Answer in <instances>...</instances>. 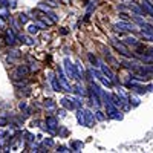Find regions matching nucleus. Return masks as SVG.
Segmentation results:
<instances>
[{
  "mask_svg": "<svg viewBox=\"0 0 153 153\" xmlns=\"http://www.w3.org/2000/svg\"><path fill=\"white\" fill-rule=\"evenodd\" d=\"M106 113H107V117L112 118V120H117V121H121L123 120V113L118 110V107L115 106L113 103L106 104Z\"/></svg>",
  "mask_w": 153,
  "mask_h": 153,
  "instance_id": "nucleus-1",
  "label": "nucleus"
},
{
  "mask_svg": "<svg viewBox=\"0 0 153 153\" xmlns=\"http://www.w3.org/2000/svg\"><path fill=\"white\" fill-rule=\"evenodd\" d=\"M29 76V68L26 65H22L17 66V69L12 72V80H17V78H28Z\"/></svg>",
  "mask_w": 153,
  "mask_h": 153,
  "instance_id": "nucleus-2",
  "label": "nucleus"
},
{
  "mask_svg": "<svg viewBox=\"0 0 153 153\" xmlns=\"http://www.w3.org/2000/svg\"><path fill=\"white\" fill-rule=\"evenodd\" d=\"M115 31L120 32V34H123V32H133L135 31V26H133V25H130L129 22L123 20V22L115 25Z\"/></svg>",
  "mask_w": 153,
  "mask_h": 153,
  "instance_id": "nucleus-3",
  "label": "nucleus"
},
{
  "mask_svg": "<svg viewBox=\"0 0 153 153\" xmlns=\"http://www.w3.org/2000/svg\"><path fill=\"white\" fill-rule=\"evenodd\" d=\"M65 69H66V74H68V78H76L78 80V74H76L75 65L69 58H65Z\"/></svg>",
  "mask_w": 153,
  "mask_h": 153,
  "instance_id": "nucleus-4",
  "label": "nucleus"
},
{
  "mask_svg": "<svg viewBox=\"0 0 153 153\" xmlns=\"http://www.w3.org/2000/svg\"><path fill=\"white\" fill-rule=\"evenodd\" d=\"M57 78H58V81H60L61 91H65V92H72V87H71V84L68 83V76L63 75L61 69H58V71H57Z\"/></svg>",
  "mask_w": 153,
  "mask_h": 153,
  "instance_id": "nucleus-5",
  "label": "nucleus"
},
{
  "mask_svg": "<svg viewBox=\"0 0 153 153\" xmlns=\"http://www.w3.org/2000/svg\"><path fill=\"white\" fill-rule=\"evenodd\" d=\"M45 124H46L48 132H51L52 135H55V133H57V129H58V121H57V118H55V117H48V118H46V121H45Z\"/></svg>",
  "mask_w": 153,
  "mask_h": 153,
  "instance_id": "nucleus-6",
  "label": "nucleus"
},
{
  "mask_svg": "<svg viewBox=\"0 0 153 153\" xmlns=\"http://www.w3.org/2000/svg\"><path fill=\"white\" fill-rule=\"evenodd\" d=\"M141 34H143V37L146 38V40L153 42V26H152V25L144 23L143 25V29H141Z\"/></svg>",
  "mask_w": 153,
  "mask_h": 153,
  "instance_id": "nucleus-7",
  "label": "nucleus"
},
{
  "mask_svg": "<svg viewBox=\"0 0 153 153\" xmlns=\"http://www.w3.org/2000/svg\"><path fill=\"white\" fill-rule=\"evenodd\" d=\"M61 106L65 107L66 110H75V109H78L75 104V100L74 98H63L61 100Z\"/></svg>",
  "mask_w": 153,
  "mask_h": 153,
  "instance_id": "nucleus-8",
  "label": "nucleus"
},
{
  "mask_svg": "<svg viewBox=\"0 0 153 153\" xmlns=\"http://www.w3.org/2000/svg\"><path fill=\"white\" fill-rule=\"evenodd\" d=\"M83 113H84L86 127H92V124H94V121H95V115L89 110V109H83Z\"/></svg>",
  "mask_w": 153,
  "mask_h": 153,
  "instance_id": "nucleus-9",
  "label": "nucleus"
},
{
  "mask_svg": "<svg viewBox=\"0 0 153 153\" xmlns=\"http://www.w3.org/2000/svg\"><path fill=\"white\" fill-rule=\"evenodd\" d=\"M16 40H17V37H16L14 31H12L11 28H9V29H5V42L12 46V45L16 43Z\"/></svg>",
  "mask_w": 153,
  "mask_h": 153,
  "instance_id": "nucleus-10",
  "label": "nucleus"
},
{
  "mask_svg": "<svg viewBox=\"0 0 153 153\" xmlns=\"http://www.w3.org/2000/svg\"><path fill=\"white\" fill-rule=\"evenodd\" d=\"M112 45H113V48L117 49V51H120V52H121L123 55H126V57H130V54H129V49H127V46H126V45L118 43L117 40H112Z\"/></svg>",
  "mask_w": 153,
  "mask_h": 153,
  "instance_id": "nucleus-11",
  "label": "nucleus"
},
{
  "mask_svg": "<svg viewBox=\"0 0 153 153\" xmlns=\"http://www.w3.org/2000/svg\"><path fill=\"white\" fill-rule=\"evenodd\" d=\"M101 66V72H103L106 76H107V78H110L113 83H117V78H115V74L110 71V68L107 66V65H100Z\"/></svg>",
  "mask_w": 153,
  "mask_h": 153,
  "instance_id": "nucleus-12",
  "label": "nucleus"
},
{
  "mask_svg": "<svg viewBox=\"0 0 153 153\" xmlns=\"http://www.w3.org/2000/svg\"><path fill=\"white\" fill-rule=\"evenodd\" d=\"M141 6H143V9L146 11V14H149V16L153 17V3L150 2V0H143Z\"/></svg>",
  "mask_w": 153,
  "mask_h": 153,
  "instance_id": "nucleus-13",
  "label": "nucleus"
},
{
  "mask_svg": "<svg viewBox=\"0 0 153 153\" xmlns=\"http://www.w3.org/2000/svg\"><path fill=\"white\" fill-rule=\"evenodd\" d=\"M0 17L2 19H5V20H8L11 16H9V8L6 6V5H0Z\"/></svg>",
  "mask_w": 153,
  "mask_h": 153,
  "instance_id": "nucleus-14",
  "label": "nucleus"
},
{
  "mask_svg": "<svg viewBox=\"0 0 153 153\" xmlns=\"http://www.w3.org/2000/svg\"><path fill=\"white\" fill-rule=\"evenodd\" d=\"M17 38H19V40H20L22 43H25V45H29V46H34V45H35V40H32L31 37H25V35H19Z\"/></svg>",
  "mask_w": 153,
  "mask_h": 153,
  "instance_id": "nucleus-15",
  "label": "nucleus"
},
{
  "mask_svg": "<svg viewBox=\"0 0 153 153\" xmlns=\"http://www.w3.org/2000/svg\"><path fill=\"white\" fill-rule=\"evenodd\" d=\"M38 31H40V28H38V25L34 22V23H31V25H28V32L31 34V35H35Z\"/></svg>",
  "mask_w": 153,
  "mask_h": 153,
  "instance_id": "nucleus-16",
  "label": "nucleus"
},
{
  "mask_svg": "<svg viewBox=\"0 0 153 153\" xmlns=\"http://www.w3.org/2000/svg\"><path fill=\"white\" fill-rule=\"evenodd\" d=\"M124 42H126V45H132V46H135V48L139 46V42L136 40L135 37H130V35H129V37H126V40H124Z\"/></svg>",
  "mask_w": 153,
  "mask_h": 153,
  "instance_id": "nucleus-17",
  "label": "nucleus"
},
{
  "mask_svg": "<svg viewBox=\"0 0 153 153\" xmlns=\"http://www.w3.org/2000/svg\"><path fill=\"white\" fill-rule=\"evenodd\" d=\"M104 55H106V60H107V61L110 63V65H112V66H115V68H120V65H121V63H118V61H117V60H115V58H113L112 55H109V52H106Z\"/></svg>",
  "mask_w": 153,
  "mask_h": 153,
  "instance_id": "nucleus-18",
  "label": "nucleus"
},
{
  "mask_svg": "<svg viewBox=\"0 0 153 153\" xmlns=\"http://www.w3.org/2000/svg\"><path fill=\"white\" fill-rule=\"evenodd\" d=\"M76 120H78L80 126H86V121H84V113H83V109H78V112H76Z\"/></svg>",
  "mask_w": 153,
  "mask_h": 153,
  "instance_id": "nucleus-19",
  "label": "nucleus"
},
{
  "mask_svg": "<svg viewBox=\"0 0 153 153\" xmlns=\"http://www.w3.org/2000/svg\"><path fill=\"white\" fill-rule=\"evenodd\" d=\"M75 69H76V74H78V80H80L81 76L84 75V69L81 68V63H80V61H76V65H75Z\"/></svg>",
  "mask_w": 153,
  "mask_h": 153,
  "instance_id": "nucleus-20",
  "label": "nucleus"
},
{
  "mask_svg": "<svg viewBox=\"0 0 153 153\" xmlns=\"http://www.w3.org/2000/svg\"><path fill=\"white\" fill-rule=\"evenodd\" d=\"M75 92L78 94L80 97H84V95H86V91H84V87L81 86V83H78V84L75 86Z\"/></svg>",
  "mask_w": 153,
  "mask_h": 153,
  "instance_id": "nucleus-21",
  "label": "nucleus"
},
{
  "mask_svg": "<svg viewBox=\"0 0 153 153\" xmlns=\"http://www.w3.org/2000/svg\"><path fill=\"white\" fill-rule=\"evenodd\" d=\"M45 107H46L48 110H54V109H55L54 100H46V101H45Z\"/></svg>",
  "mask_w": 153,
  "mask_h": 153,
  "instance_id": "nucleus-22",
  "label": "nucleus"
},
{
  "mask_svg": "<svg viewBox=\"0 0 153 153\" xmlns=\"http://www.w3.org/2000/svg\"><path fill=\"white\" fill-rule=\"evenodd\" d=\"M132 20H133L135 23H138V25H141V26H143V25L146 23V22H144V19H143L141 16H139V14H135V16H132Z\"/></svg>",
  "mask_w": 153,
  "mask_h": 153,
  "instance_id": "nucleus-23",
  "label": "nucleus"
},
{
  "mask_svg": "<svg viewBox=\"0 0 153 153\" xmlns=\"http://www.w3.org/2000/svg\"><path fill=\"white\" fill-rule=\"evenodd\" d=\"M14 84L17 87H26L28 84V78H23V80H14Z\"/></svg>",
  "mask_w": 153,
  "mask_h": 153,
  "instance_id": "nucleus-24",
  "label": "nucleus"
},
{
  "mask_svg": "<svg viewBox=\"0 0 153 153\" xmlns=\"http://www.w3.org/2000/svg\"><path fill=\"white\" fill-rule=\"evenodd\" d=\"M19 22H20L22 25H26V23L29 22V17H28L26 14H19Z\"/></svg>",
  "mask_w": 153,
  "mask_h": 153,
  "instance_id": "nucleus-25",
  "label": "nucleus"
},
{
  "mask_svg": "<svg viewBox=\"0 0 153 153\" xmlns=\"http://www.w3.org/2000/svg\"><path fill=\"white\" fill-rule=\"evenodd\" d=\"M95 117H97V120H100V121H104V120H106V115L101 112V110H97V112H95Z\"/></svg>",
  "mask_w": 153,
  "mask_h": 153,
  "instance_id": "nucleus-26",
  "label": "nucleus"
},
{
  "mask_svg": "<svg viewBox=\"0 0 153 153\" xmlns=\"http://www.w3.org/2000/svg\"><path fill=\"white\" fill-rule=\"evenodd\" d=\"M89 60H91V63H92L94 66H98V65H100V63H98V58H97L94 54H89Z\"/></svg>",
  "mask_w": 153,
  "mask_h": 153,
  "instance_id": "nucleus-27",
  "label": "nucleus"
},
{
  "mask_svg": "<svg viewBox=\"0 0 153 153\" xmlns=\"http://www.w3.org/2000/svg\"><path fill=\"white\" fill-rule=\"evenodd\" d=\"M129 103L133 104V106H139V98L138 97H130L129 98Z\"/></svg>",
  "mask_w": 153,
  "mask_h": 153,
  "instance_id": "nucleus-28",
  "label": "nucleus"
},
{
  "mask_svg": "<svg viewBox=\"0 0 153 153\" xmlns=\"http://www.w3.org/2000/svg\"><path fill=\"white\" fill-rule=\"evenodd\" d=\"M46 14H48V16H49V17H51V19H52V20H54V22H55V23H57V22H58V16H57V14H55V12H52V11H48V12H46Z\"/></svg>",
  "mask_w": 153,
  "mask_h": 153,
  "instance_id": "nucleus-29",
  "label": "nucleus"
},
{
  "mask_svg": "<svg viewBox=\"0 0 153 153\" xmlns=\"http://www.w3.org/2000/svg\"><path fill=\"white\" fill-rule=\"evenodd\" d=\"M43 144H45L46 147H52V146H54V141H52V139H51V138H46Z\"/></svg>",
  "mask_w": 153,
  "mask_h": 153,
  "instance_id": "nucleus-30",
  "label": "nucleus"
},
{
  "mask_svg": "<svg viewBox=\"0 0 153 153\" xmlns=\"http://www.w3.org/2000/svg\"><path fill=\"white\" fill-rule=\"evenodd\" d=\"M57 152H60V153H68V152H71V150H69L68 147H65V146H60Z\"/></svg>",
  "mask_w": 153,
  "mask_h": 153,
  "instance_id": "nucleus-31",
  "label": "nucleus"
},
{
  "mask_svg": "<svg viewBox=\"0 0 153 153\" xmlns=\"http://www.w3.org/2000/svg\"><path fill=\"white\" fill-rule=\"evenodd\" d=\"M0 29H2V31H5V29H6V23H5V19H2V17H0Z\"/></svg>",
  "mask_w": 153,
  "mask_h": 153,
  "instance_id": "nucleus-32",
  "label": "nucleus"
},
{
  "mask_svg": "<svg viewBox=\"0 0 153 153\" xmlns=\"http://www.w3.org/2000/svg\"><path fill=\"white\" fill-rule=\"evenodd\" d=\"M72 147H74V152H78V149L81 147V143H74Z\"/></svg>",
  "mask_w": 153,
  "mask_h": 153,
  "instance_id": "nucleus-33",
  "label": "nucleus"
},
{
  "mask_svg": "<svg viewBox=\"0 0 153 153\" xmlns=\"http://www.w3.org/2000/svg\"><path fill=\"white\" fill-rule=\"evenodd\" d=\"M120 17H121L123 20H126V22H129V20H130V17L127 16V14H124V12H121V14H120Z\"/></svg>",
  "mask_w": 153,
  "mask_h": 153,
  "instance_id": "nucleus-34",
  "label": "nucleus"
},
{
  "mask_svg": "<svg viewBox=\"0 0 153 153\" xmlns=\"http://www.w3.org/2000/svg\"><path fill=\"white\" fill-rule=\"evenodd\" d=\"M146 54H147V55H153V48H152V49H147Z\"/></svg>",
  "mask_w": 153,
  "mask_h": 153,
  "instance_id": "nucleus-35",
  "label": "nucleus"
},
{
  "mask_svg": "<svg viewBox=\"0 0 153 153\" xmlns=\"http://www.w3.org/2000/svg\"><path fill=\"white\" fill-rule=\"evenodd\" d=\"M20 109H26V103H25V101H23V103H20Z\"/></svg>",
  "mask_w": 153,
  "mask_h": 153,
  "instance_id": "nucleus-36",
  "label": "nucleus"
},
{
  "mask_svg": "<svg viewBox=\"0 0 153 153\" xmlns=\"http://www.w3.org/2000/svg\"><path fill=\"white\" fill-rule=\"evenodd\" d=\"M8 3V0H0V5H6Z\"/></svg>",
  "mask_w": 153,
  "mask_h": 153,
  "instance_id": "nucleus-37",
  "label": "nucleus"
},
{
  "mask_svg": "<svg viewBox=\"0 0 153 153\" xmlns=\"http://www.w3.org/2000/svg\"><path fill=\"white\" fill-rule=\"evenodd\" d=\"M150 91H152V92H153V86H152V87H150Z\"/></svg>",
  "mask_w": 153,
  "mask_h": 153,
  "instance_id": "nucleus-38",
  "label": "nucleus"
},
{
  "mask_svg": "<svg viewBox=\"0 0 153 153\" xmlns=\"http://www.w3.org/2000/svg\"><path fill=\"white\" fill-rule=\"evenodd\" d=\"M0 152H2V146H0Z\"/></svg>",
  "mask_w": 153,
  "mask_h": 153,
  "instance_id": "nucleus-39",
  "label": "nucleus"
}]
</instances>
